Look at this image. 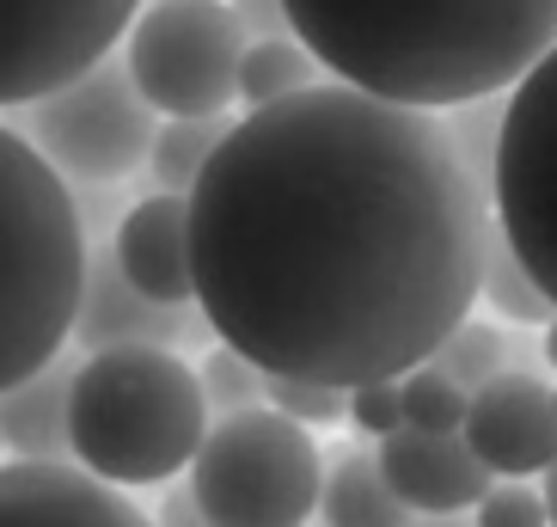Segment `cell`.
<instances>
[{"label": "cell", "mask_w": 557, "mask_h": 527, "mask_svg": "<svg viewBox=\"0 0 557 527\" xmlns=\"http://www.w3.org/2000/svg\"><path fill=\"white\" fill-rule=\"evenodd\" d=\"M214 344L263 380H405L472 319L491 197L435 111L312 86L233 123L190 191Z\"/></svg>", "instance_id": "cell-1"}, {"label": "cell", "mask_w": 557, "mask_h": 527, "mask_svg": "<svg viewBox=\"0 0 557 527\" xmlns=\"http://www.w3.org/2000/svg\"><path fill=\"white\" fill-rule=\"evenodd\" d=\"M337 86L405 111L508 99L557 50V0H282Z\"/></svg>", "instance_id": "cell-2"}, {"label": "cell", "mask_w": 557, "mask_h": 527, "mask_svg": "<svg viewBox=\"0 0 557 527\" xmlns=\"http://www.w3.org/2000/svg\"><path fill=\"white\" fill-rule=\"evenodd\" d=\"M86 252L67 179L0 123V393L67 356Z\"/></svg>", "instance_id": "cell-3"}, {"label": "cell", "mask_w": 557, "mask_h": 527, "mask_svg": "<svg viewBox=\"0 0 557 527\" xmlns=\"http://www.w3.org/2000/svg\"><path fill=\"white\" fill-rule=\"evenodd\" d=\"M209 399L178 350H104L81 356L67 399L74 466L111 491L172 485L209 442Z\"/></svg>", "instance_id": "cell-4"}, {"label": "cell", "mask_w": 557, "mask_h": 527, "mask_svg": "<svg viewBox=\"0 0 557 527\" xmlns=\"http://www.w3.org/2000/svg\"><path fill=\"white\" fill-rule=\"evenodd\" d=\"M190 491L214 527H312L325 491V448L270 405L221 417L190 466Z\"/></svg>", "instance_id": "cell-5"}, {"label": "cell", "mask_w": 557, "mask_h": 527, "mask_svg": "<svg viewBox=\"0 0 557 527\" xmlns=\"http://www.w3.org/2000/svg\"><path fill=\"white\" fill-rule=\"evenodd\" d=\"M246 50L227 0H148L123 37V68L160 117H227Z\"/></svg>", "instance_id": "cell-6"}, {"label": "cell", "mask_w": 557, "mask_h": 527, "mask_svg": "<svg viewBox=\"0 0 557 527\" xmlns=\"http://www.w3.org/2000/svg\"><path fill=\"white\" fill-rule=\"evenodd\" d=\"M491 221L557 307V50L508 93Z\"/></svg>", "instance_id": "cell-7"}, {"label": "cell", "mask_w": 557, "mask_h": 527, "mask_svg": "<svg viewBox=\"0 0 557 527\" xmlns=\"http://www.w3.org/2000/svg\"><path fill=\"white\" fill-rule=\"evenodd\" d=\"M153 105L135 93L123 56H104L99 68H86L81 81H67L44 105H32V142L44 160L62 172L67 184H123L129 172H148L153 154Z\"/></svg>", "instance_id": "cell-8"}, {"label": "cell", "mask_w": 557, "mask_h": 527, "mask_svg": "<svg viewBox=\"0 0 557 527\" xmlns=\"http://www.w3.org/2000/svg\"><path fill=\"white\" fill-rule=\"evenodd\" d=\"M148 0H0V111H32L129 37Z\"/></svg>", "instance_id": "cell-9"}, {"label": "cell", "mask_w": 557, "mask_h": 527, "mask_svg": "<svg viewBox=\"0 0 557 527\" xmlns=\"http://www.w3.org/2000/svg\"><path fill=\"white\" fill-rule=\"evenodd\" d=\"M74 344L86 356H104V350H190L209 344L214 331L202 319V307H160L135 289L123 270H116L111 246L86 252V282H81V314H74Z\"/></svg>", "instance_id": "cell-10"}, {"label": "cell", "mask_w": 557, "mask_h": 527, "mask_svg": "<svg viewBox=\"0 0 557 527\" xmlns=\"http://www.w3.org/2000/svg\"><path fill=\"white\" fill-rule=\"evenodd\" d=\"M466 448L491 478H545L557 466V399L545 375H521L508 368L484 393H472L466 412Z\"/></svg>", "instance_id": "cell-11"}, {"label": "cell", "mask_w": 557, "mask_h": 527, "mask_svg": "<svg viewBox=\"0 0 557 527\" xmlns=\"http://www.w3.org/2000/svg\"><path fill=\"white\" fill-rule=\"evenodd\" d=\"M0 527H153V515L81 466L0 461Z\"/></svg>", "instance_id": "cell-12"}, {"label": "cell", "mask_w": 557, "mask_h": 527, "mask_svg": "<svg viewBox=\"0 0 557 527\" xmlns=\"http://www.w3.org/2000/svg\"><path fill=\"white\" fill-rule=\"evenodd\" d=\"M380 473L393 485V497L410 515H466L491 497L496 478L478 466L466 436H417L398 429L393 442H380Z\"/></svg>", "instance_id": "cell-13"}, {"label": "cell", "mask_w": 557, "mask_h": 527, "mask_svg": "<svg viewBox=\"0 0 557 527\" xmlns=\"http://www.w3.org/2000/svg\"><path fill=\"white\" fill-rule=\"evenodd\" d=\"M116 270L160 307H197V277H190V203L184 197H135L129 215L111 233Z\"/></svg>", "instance_id": "cell-14"}, {"label": "cell", "mask_w": 557, "mask_h": 527, "mask_svg": "<svg viewBox=\"0 0 557 527\" xmlns=\"http://www.w3.org/2000/svg\"><path fill=\"white\" fill-rule=\"evenodd\" d=\"M81 356H55L32 380H18L13 393H0V442L25 466H74L67 442V399H74Z\"/></svg>", "instance_id": "cell-15"}, {"label": "cell", "mask_w": 557, "mask_h": 527, "mask_svg": "<svg viewBox=\"0 0 557 527\" xmlns=\"http://www.w3.org/2000/svg\"><path fill=\"white\" fill-rule=\"evenodd\" d=\"M319 527H417L380 473L374 448H331L325 491H319Z\"/></svg>", "instance_id": "cell-16"}, {"label": "cell", "mask_w": 557, "mask_h": 527, "mask_svg": "<svg viewBox=\"0 0 557 527\" xmlns=\"http://www.w3.org/2000/svg\"><path fill=\"white\" fill-rule=\"evenodd\" d=\"M239 117H165L148 154V179L160 197H190L202 179V166L221 154V142L233 135Z\"/></svg>", "instance_id": "cell-17"}, {"label": "cell", "mask_w": 557, "mask_h": 527, "mask_svg": "<svg viewBox=\"0 0 557 527\" xmlns=\"http://www.w3.org/2000/svg\"><path fill=\"white\" fill-rule=\"evenodd\" d=\"M478 301L491 307V314H503L515 331H545L557 319V307L540 295V282L527 277V264L515 258V246H508L503 233L491 228V240H484V270H478Z\"/></svg>", "instance_id": "cell-18"}, {"label": "cell", "mask_w": 557, "mask_h": 527, "mask_svg": "<svg viewBox=\"0 0 557 527\" xmlns=\"http://www.w3.org/2000/svg\"><path fill=\"white\" fill-rule=\"evenodd\" d=\"M319 74H325V68L312 62L295 37H282V44H251L246 62H239V105H246V111H270V105H282V99H300L312 86H325Z\"/></svg>", "instance_id": "cell-19"}, {"label": "cell", "mask_w": 557, "mask_h": 527, "mask_svg": "<svg viewBox=\"0 0 557 527\" xmlns=\"http://www.w3.org/2000/svg\"><path fill=\"white\" fill-rule=\"evenodd\" d=\"M398 393H405V429H417V436H466L472 393L454 387L435 363L410 368V375L398 380Z\"/></svg>", "instance_id": "cell-20"}, {"label": "cell", "mask_w": 557, "mask_h": 527, "mask_svg": "<svg viewBox=\"0 0 557 527\" xmlns=\"http://www.w3.org/2000/svg\"><path fill=\"white\" fill-rule=\"evenodd\" d=\"M429 363L442 368L454 387H466V393H484L496 375H508V331L503 326H484V319H466V326L447 338Z\"/></svg>", "instance_id": "cell-21"}, {"label": "cell", "mask_w": 557, "mask_h": 527, "mask_svg": "<svg viewBox=\"0 0 557 527\" xmlns=\"http://www.w3.org/2000/svg\"><path fill=\"white\" fill-rule=\"evenodd\" d=\"M197 380H202V399H209V417H214V424H221V417L263 412V387H270V380H263L258 368L246 363V356H233L227 344H214L209 356H202Z\"/></svg>", "instance_id": "cell-22"}, {"label": "cell", "mask_w": 557, "mask_h": 527, "mask_svg": "<svg viewBox=\"0 0 557 527\" xmlns=\"http://www.w3.org/2000/svg\"><path fill=\"white\" fill-rule=\"evenodd\" d=\"M503 111L508 99H484V105H459V111H447V135H454L459 160H466V172H472L478 184H484V197H491V179H496V148H503Z\"/></svg>", "instance_id": "cell-23"}, {"label": "cell", "mask_w": 557, "mask_h": 527, "mask_svg": "<svg viewBox=\"0 0 557 527\" xmlns=\"http://www.w3.org/2000/svg\"><path fill=\"white\" fill-rule=\"evenodd\" d=\"M263 405L300 429H325V424H344L349 417V393H337V387H307V380H270L263 387Z\"/></svg>", "instance_id": "cell-24"}, {"label": "cell", "mask_w": 557, "mask_h": 527, "mask_svg": "<svg viewBox=\"0 0 557 527\" xmlns=\"http://www.w3.org/2000/svg\"><path fill=\"white\" fill-rule=\"evenodd\" d=\"M472 527H552L540 485H521V478H496L491 497L472 510Z\"/></svg>", "instance_id": "cell-25"}, {"label": "cell", "mask_w": 557, "mask_h": 527, "mask_svg": "<svg viewBox=\"0 0 557 527\" xmlns=\"http://www.w3.org/2000/svg\"><path fill=\"white\" fill-rule=\"evenodd\" d=\"M349 424L368 436V442H393L398 429H405V393H398V380H374V387H356L349 393Z\"/></svg>", "instance_id": "cell-26"}, {"label": "cell", "mask_w": 557, "mask_h": 527, "mask_svg": "<svg viewBox=\"0 0 557 527\" xmlns=\"http://www.w3.org/2000/svg\"><path fill=\"white\" fill-rule=\"evenodd\" d=\"M227 7H233V19H239V32H246L251 44H282V37H295L282 0H227Z\"/></svg>", "instance_id": "cell-27"}, {"label": "cell", "mask_w": 557, "mask_h": 527, "mask_svg": "<svg viewBox=\"0 0 557 527\" xmlns=\"http://www.w3.org/2000/svg\"><path fill=\"white\" fill-rule=\"evenodd\" d=\"M153 527H214L209 515H202L197 491H190V478H184V485H165L160 510H153Z\"/></svg>", "instance_id": "cell-28"}, {"label": "cell", "mask_w": 557, "mask_h": 527, "mask_svg": "<svg viewBox=\"0 0 557 527\" xmlns=\"http://www.w3.org/2000/svg\"><path fill=\"white\" fill-rule=\"evenodd\" d=\"M540 356H545V368H557V319L540 331Z\"/></svg>", "instance_id": "cell-29"}, {"label": "cell", "mask_w": 557, "mask_h": 527, "mask_svg": "<svg viewBox=\"0 0 557 527\" xmlns=\"http://www.w3.org/2000/svg\"><path fill=\"white\" fill-rule=\"evenodd\" d=\"M417 527H472V515H417Z\"/></svg>", "instance_id": "cell-30"}, {"label": "cell", "mask_w": 557, "mask_h": 527, "mask_svg": "<svg viewBox=\"0 0 557 527\" xmlns=\"http://www.w3.org/2000/svg\"><path fill=\"white\" fill-rule=\"evenodd\" d=\"M540 491H545V510H552V527H557V466L540 478Z\"/></svg>", "instance_id": "cell-31"}, {"label": "cell", "mask_w": 557, "mask_h": 527, "mask_svg": "<svg viewBox=\"0 0 557 527\" xmlns=\"http://www.w3.org/2000/svg\"><path fill=\"white\" fill-rule=\"evenodd\" d=\"M0 454H7V442H0Z\"/></svg>", "instance_id": "cell-32"}, {"label": "cell", "mask_w": 557, "mask_h": 527, "mask_svg": "<svg viewBox=\"0 0 557 527\" xmlns=\"http://www.w3.org/2000/svg\"><path fill=\"white\" fill-rule=\"evenodd\" d=\"M552 399H557V387H552Z\"/></svg>", "instance_id": "cell-33"}]
</instances>
